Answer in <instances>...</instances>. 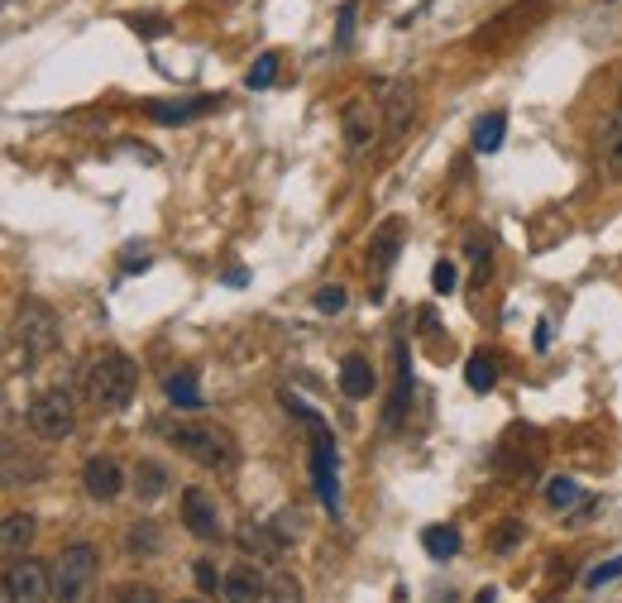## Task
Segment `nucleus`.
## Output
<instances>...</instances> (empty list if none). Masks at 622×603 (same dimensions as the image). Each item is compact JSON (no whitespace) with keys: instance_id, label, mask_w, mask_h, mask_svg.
I'll use <instances>...</instances> for the list:
<instances>
[{"instance_id":"obj_12","label":"nucleus","mask_w":622,"mask_h":603,"mask_svg":"<svg viewBox=\"0 0 622 603\" xmlns=\"http://www.w3.org/2000/svg\"><path fill=\"white\" fill-rule=\"evenodd\" d=\"M268 590H274V575H264L259 565H235V570H226L220 599L226 603H268Z\"/></svg>"},{"instance_id":"obj_32","label":"nucleus","mask_w":622,"mask_h":603,"mask_svg":"<svg viewBox=\"0 0 622 603\" xmlns=\"http://www.w3.org/2000/svg\"><path fill=\"white\" fill-rule=\"evenodd\" d=\"M116 603H158V594L149 590V584H125V590L116 594Z\"/></svg>"},{"instance_id":"obj_27","label":"nucleus","mask_w":622,"mask_h":603,"mask_svg":"<svg viewBox=\"0 0 622 603\" xmlns=\"http://www.w3.org/2000/svg\"><path fill=\"white\" fill-rule=\"evenodd\" d=\"M431 288H436V293H455V288H460V268H455V259H436V264H431Z\"/></svg>"},{"instance_id":"obj_8","label":"nucleus","mask_w":622,"mask_h":603,"mask_svg":"<svg viewBox=\"0 0 622 603\" xmlns=\"http://www.w3.org/2000/svg\"><path fill=\"white\" fill-rule=\"evenodd\" d=\"M53 599V565L39 561H10L6 570V603H48Z\"/></svg>"},{"instance_id":"obj_36","label":"nucleus","mask_w":622,"mask_h":603,"mask_svg":"<svg viewBox=\"0 0 622 603\" xmlns=\"http://www.w3.org/2000/svg\"><path fill=\"white\" fill-rule=\"evenodd\" d=\"M618 116H622V101H618Z\"/></svg>"},{"instance_id":"obj_5","label":"nucleus","mask_w":622,"mask_h":603,"mask_svg":"<svg viewBox=\"0 0 622 603\" xmlns=\"http://www.w3.org/2000/svg\"><path fill=\"white\" fill-rule=\"evenodd\" d=\"M14 350H20L24 369H34L39 359L58 350V316L43 302H24L20 316H14Z\"/></svg>"},{"instance_id":"obj_19","label":"nucleus","mask_w":622,"mask_h":603,"mask_svg":"<svg viewBox=\"0 0 622 603\" xmlns=\"http://www.w3.org/2000/svg\"><path fill=\"white\" fill-rule=\"evenodd\" d=\"M164 393H168V403L182 407V412H197L201 407V388H197V374H191V369L168 374L164 378Z\"/></svg>"},{"instance_id":"obj_29","label":"nucleus","mask_w":622,"mask_h":603,"mask_svg":"<svg viewBox=\"0 0 622 603\" xmlns=\"http://www.w3.org/2000/svg\"><path fill=\"white\" fill-rule=\"evenodd\" d=\"M191 575H197V590L201 594H220V590H226V575H220L211 561H197V565H191Z\"/></svg>"},{"instance_id":"obj_33","label":"nucleus","mask_w":622,"mask_h":603,"mask_svg":"<svg viewBox=\"0 0 622 603\" xmlns=\"http://www.w3.org/2000/svg\"><path fill=\"white\" fill-rule=\"evenodd\" d=\"M517 536H526L522 522H503V527H498V542H493V551H513V546H517Z\"/></svg>"},{"instance_id":"obj_2","label":"nucleus","mask_w":622,"mask_h":603,"mask_svg":"<svg viewBox=\"0 0 622 603\" xmlns=\"http://www.w3.org/2000/svg\"><path fill=\"white\" fill-rule=\"evenodd\" d=\"M135 388H139V369H135V359L120 350L96 355L82 374V393L96 412H125L135 403Z\"/></svg>"},{"instance_id":"obj_35","label":"nucleus","mask_w":622,"mask_h":603,"mask_svg":"<svg viewBox=\"0 0 622 603\" xmlns=\"http://www.w3.org/2000/svg\"><path fill=\"white\" fill-rule=\"evenodd\" d=\"M182 603H197V599H182Z\"/></svg>"},{"instance_id":"obj_30","label":"nucleus","mask_w":622,"mask_h":603,"mask_svg":"<svg viewBox=\"0 0 622 603\" xmlns=\"http://www.w3.org/2000/svg\"><path fill=\"white\" fill-rule=\"evenodd\" d=\"M239 546H245L249 555H274L278 551V542H268L264 527H245V532H239Z\"/></svg>"},{"instance_id":"obj_4","label":"nucleus","mask_w":622,"mask_h":603,"mask_svg":"<svg viewBox=\"0 0 622 603\" xmlns=\"http://www.w3.org/2000/svg\"><path fill=\"white\" fill-rule=\"evenodd\" d=\"M96 575H101V551L91 542H72L53 561V599L58 603H91Z\"/></svg>"},{"instance_id":"obj_10","label":"nucleus","mask_w":622,"mask_h":603,"mask_svg":"<svg viewBox=\"0 0 622 603\" xmlns=\"http://www.w3.org/2000/svg\"><path fill=\"white\" fill-rule=\"evenodd\" d=\"M182 527L187 536H197V542H220V513H216V498L206 494V488H182Z\"/></svg>"},{"instance_id":"obj_31","label":"nucleus","mask_w":622,"mask_h":603,"mask_svg":"<svg viewBox=\"0 0 622 603\" xmlns=\"http://www.w3.org/2000/svg\"><path fill=\"white\" fill-rule=\"evenodd\" d=\"M268 603H302V590L293 575H274V590H268Z\"/></svg>"},{"instance_id":"obj_23","label":"nucleus","mask_w":622,"mask_h":603,"mask_svg":"<svg viewBox=\"0 0 622 603\" xmlns=\"http://www.w3.org/2000/svg\"><path fill=\"white\" fill-rule=\"evenodd\" d=\"M278 53L274 49H268V53H259V58H254L249 62V72H245V87L249 91H268V87H274V77H278Z\"/></svg>"},{"instance_id":"obj_9","label":"nucleus","mask_w":622,"mask_h":603,"mask_svg":"<svg viewBox=\"0 0 622 603\" xmlns=\"http://www.w3.org/2000/svg\"><path fill=\"white\" fill-rule=\"evenodd\" d=\"M403 216H388L383 226L374 230V240H369V293L383 297V288H388V274H393V264H397V249H403Z\"/></svg>"},{"instance_id":"obj_16","label":"nucleus","mask_w":622,"mask_h":603,"mask_svg":"<svg viewBox=\"0 0 622 603\" xmlns=\"http://www.w3.org/2000/svg\"><path fill=\"white\" fill-rule=\"evenodd\" d=\"M407 403H412V359H407L403 345H397V378H393V398H388V412H383V422H388V426H403Z\"/></svg>"},{"instance_id":"obj_24","label":"nucleus","mask_w":622,"mask_h":603,"mask_svg":"<svg viewBox=\"0 0 622 603\" xmlns=\"http://www.w3.org/2000/svg\"><path fill=\"white\" fill-rule=\"evenodd\" d=\"M465 384H470L474 393H493V384H498V369H493V359L470 355V359H465Z\"/></svg>"},{"instance_id":"obj_25","label":"nucleus","mask_w":622,"mask_h":603,"mask_svg":"<svg viewBox=\"0 0 622 603\" xmlns=\"http://www.w3.org/2000/svg\"><path fill=\"white\" fill-rule=\"evenodd\" d=\"M345 302H349V293L340 288V283H330V288H316L312 307L322 312V316H335V312H345Z\"/></svg>"},{"instance_id":"obj_17","label":"nucleus","mask_w":622,"mask_h":603,"mask_svg":"<svg viewBox=\"0 0 622 603\" xmlns=\"http://www.w3.org/2000/svg\"><path fill=\"white\" fill-rule=\"evenodd\" d=\"M34 527L39 522L29 513H10L6 517V527H0V551H6V561H20V551L34 542Z\"/></svg>"},{"instance_id":"obj_11","label":"nucleus","mask_w":622,"mask_h":603,"mask_svg":"<svg viewBox=\"0 0 622 603\" xmlns=\"http://www.w3.org/2000/svg\"><path fill=\"white\" fill-rule=\"evenodd\" d=\"M82 488H87V498H96V503L120 498V488H125L120 459L116 455H91L87 465H82Z\"/></svg>"},{"instance_id":"obj_6","label":"nucleus","mask_w":622,"mask_h":603,"mask_svg":"<svg viewBox=\"0 0 622 603\" xmlns=\"http://www.w3.org/2000/svg\"><path fill=\"white\" fill-rule=\"evenodd\" d=\"M24 426L39 441H68L77 432V407H72V398L62 388H43L24 407Z\"/></svg>"},{"instance_id":"obj_18","label":"nucleus","mask_w":622,"mask_h":603,"mask_svg":"<svg viewBox=\"0 0 622 603\" xmlns=\"http://www.w3.org/2000/svg\"><path fill=\"white\" fill-rule=\"evenodd\" d=\"M599 164L622 178V116H609L599 125Z\"/></svg>"},{"instance_id":"obj_1","label":"nucleus","mask_w":622,"mask_h":603,"mask_svg":"<svg viewBox=\"0 0 622 603\" xmlns=\"http://www.w3.org/2000/svg\"><path fill=\"white\" fill-rule=\"evenodd\" d=\"M158 432H164V441L182 459H191V465H201V469L230 474L239 459V441L220 422H158Z\"/></svg>"},{"instance_id":"obj_22","label":"nucleus","mask_w":622,"mask_h":603,"mask_svg":"<svg viewBox=\"0 0 622 603\" xmlns=\"http://www.w3.org/2000/svg\"><path fill=\"white\" fill-rule=\"evenodd\" d=\"M422 551L431 555V561H451V555H460V532L455 527H426Z\"/></svg>"},{"instance_id":"obj_20","label":"nucleus","mask_w":622,"mask_h":603,"mask_svg":"<svg viewBox=\"0 0 622 603\" xmlns=\"http://www.w3.org/2000/svg\"><path fill=\"white\" fill-rule=\"evenodd\" d=\"M546 503L555 507V513H584V488L565 480V474H555V480L546 484Z\"/></svg>"},{"instance_id":"obj_13","label":"nucleus","mask_w":622,"mask_h":603,"mask_svg":"<svg viewBox=\"0 0 622 603\" xmlns=\"http://www.w3.org/2000/svg\"><path fill=\"white\" fill-rule=\"evenodd\" d=\"M216 106H220V97H182V101H144L139 110L154 125H187V120H197V116H206V110H216Z\"/></svg>"},{"instance_id":"obj_15","label":"nucleus","mask_w":622,"mask_h":603,"mask_svg":"<svg viewBox=\"0 0 622 603\" xmlns=\"http://www.w3.org/2000/svg\"><path fill=\"white\" fill-rule=\"evenodd\" d=\"M172 488V469L164 465V459H139L135 469V498L139 503H158Z\"/></svg>"},{"instance_id":"obj_26","label":"nucleus","mask_w":622,"mask_h":603,"mask_svg":"<svg viewBox=\"0 0 622 603\" xmlns=\"http://www.w3.org/2000/svg\"><path fill=\"white\" fill-rule=\"evenodd\" d=\"M158 546H164V542H158V527H154V522H135V527H130V551H135V555H154Z\"/></svg>"},{"instance_id":"obj_21","label":"nucleus","mask_w":622,"mask_h":603,"mask_svg":"<svg viewBox=\"0 0 622 603\" xmlns=\"http://www.w3.org/2000/svg\"><path fill=\"white\" fill-rule=\"evenodd\" d=\"M503 135H507V116H503V110H488V116L474 125V149L478 154H498Z\"/></svg>"},{"instance_id":"obj_7","label":"nucleus","mask_w":622,"mask_h":603,"mask_svg":"<svg viewBox=\"0 0 622 603\" xmlns=\"http://www.w3.org/2000/svg\"><path fill=\"white\" fill-rule=\"evenodd\" d=\"M378 135H383V110L374 101H364V97L345 101V110H340V139H345V149L349 154H369L378 145Z\"/></svg>"},{"instance_id":"obj_28","label":"nucleus","mask_w":622,"mask_h":603,"mask_svg":"<svg viewBox=\"0 0 622 603\" xmlns=\"http://www.w3.org/2000/svg\"><path fill=\"white\" fill-rule=\"evenodd\" d=\"M613 580H622V555H613V561H603V565L589 570L584 590H603V584H613Z\"/></svg>"},{"instance_id":"obj_3","label":"nucleus","mask_w":622,"mask_h":603,"mask_svg":"<svg viewBox=\"0 0 622 603\" xmlns=\"http://www.w3.org/2000/svg\"><path fill=\"white\" fill-rule=\"evenodd\" d=\"M287 412H297L302 422H307V451H312V484H316V498L326 503V513H340V474H335V441L326 432V422L316 417V412L302 407L293 393H283Z\"/></svg>"},{"instance_id":"obj_14","label":"nucleus","mask_w":622,"mask_h":603,"mask_svg":"<svg viewBox=\"0 0 622 603\" xmlns=\"http://www.w3.org/2000/svg\"><path fill=\"white\" fill-rule=\"evenodd\" d=\"M378 388V378H374V364L364 359V355H345L340 359V393L345 398H369V393Z\"/></svg>"},{"instance_id":"obj_34","label":"nucleus","mask_w":622,"mask_h":603,"mask_svg":"<svg viewBox=\"0 0 622 603\" xmlns=\"http://www.w3.org/2000/svg\"><path fill=\"white\" fill-rule=\"evenodd\" d=\"M349 24H355V6H340V29H335L340 49H349Z\"/></svg>"}]
</instances>
